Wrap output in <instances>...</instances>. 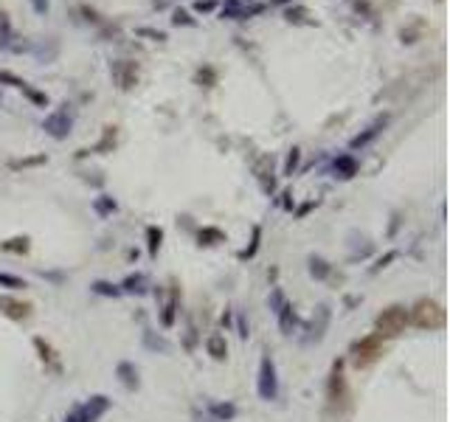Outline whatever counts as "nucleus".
Instances as JSON below:
<instances>
[{"label":"nucleus","mask_w":450,"mask_h":422,"mask_svg":"<svg viewBox=\"0 0 450 422\" xmlns=\"http://www.w3.org/2000/svg\"><path fill=\"white\" fill-rule=\"evenodd\" d=\"M408 318L414 321V327L433 332V329H442L444 327V307L439 302H433V299H420L411 307V313H408Z\"/></svg>","instance_id":"nucleus-1"},{"label":"nucleus","mask_w":450,"mask_h":422,"mask_svg":"<svg viewBox=\"0 0 450 422\" xmlns=\"http://www.w3.org/2000/svg\"><path fill=\"white\" fill-rule=\"evenodd\" d=\"M377 338H397L400 332H405L408 327V310L402 304H394V307H386L380 315H377Z\"/></svg>","instance_id":"nucleus-2"},{"label":"nucleus","mask_w":450,"mask_h":422,"mask_svg":"<svg viewBox=\"0 0 450 422\" xmlns=\"http://www.w3.org/2000/svg\"><path fill=\"white\" fill-rule=\"evenodd\" d=\"M107 408H110V400H107L104 394H96V397L85 400V403H79V405L65 416V422H96L102 414H107Z\"/></svg>","instance_id":"nucleus-3"},{"label":"nucleus","mask_w":450,"mask_h":422,"mask_svg":"<svg viewBox=\"0 0 450 422\" xmlns=\"http://www.w3.org/2000/svg\"><path fill=\"white\" fill-rule=\"evenodd\" d=\"M110 76L118 84V91H133L135 84H138L141 68H138L135 59H113L110 62Z\"/></svg>","instance_id":"nucleus-4"},{"label":"nucleus","mask_w":450,"mask_h":422,"mask_svg":"<svg viewBox=\"0 0 450 422\" xmlns=\"http://www.w3.org/2000/svg\"><path fill=\"white\" fill-rule=\"evenodd\" d=\"M380 355H383V338H377V335L363 338V341H357V344L352 347V363H355L357 369L372 366Z\"/></svg>","instance_id":"nucleus-5"},{"label":"nucleus","mask_w":450,"mask_h":422,"mask_svg":"<svg viewBox=\"0 0 450 422\" xmlns=\"http://www.w3.org/2000/svg\"><path fill=\"white\" fill-rule=\"evenodd\" d=\"M256 389H259V397L262 400H276L279 394V377H276V363L273 358L265 352L262 355V363H259V380H256Z\"/></svg>","instance_id":"nucleus-6"},{"label":"nucleus","mask_w":450,"mask_h":422,"mask_svg":"<svg viewBox=\"0 0 450 422\" xmlns=\"http://www.w3.org/2000/svg\"><path fill=\"white\" fill-rule=\"evenodd\" d=\"M270 310L276 313L281 332H284V335H293V329H296V313H293V304L284 299V293H281L279 287L270 293Z\"/></svg>","instance_id":"nucleus-7"},{"label":"nucleus","mask_w":450,"mask_h":422,"mask_svg":"<svg viewBox=\"0 0 450 422\" xmlns=\"http://www.w3.org/2000/svg\"><path fill=\"white\" fill-rule=\"evenodd\" d=\"M68 104H62L59 110H54V113H48L46 116V121H43V130L51 136V138H57V141H65L68 136H71V127H73V118L68 116V110H65Z\"/></svg>","instance_id":"nucleus-8"},{"label":"nucleus","mask_w":450,"mask_h":422,"mask_svg":"<svg viewBox=\"0 0 450 422\" xmlns=\"http://www.w3.org/2000/svg\"><path fill=\"white\" fill-rule=\"evenodd\" d=\"M388 121H391V116H388V113L377 116V118H375V121H372L369 127H366L363 133H357V136H355V138L349 141V147H352V149H363V147H369V144H372V141H375L377 136H383V130H386V127H388Z\"/></svg>","instance_id":"nucleus-9"},{"label":"nucleus","mask_w":450,"mask_h":422,"mask_svg":"<svg viewBox=\"0 0 450 422\" xmlns=\"http://www.w3.org/2000/svg\"><path fill=\"white\" fill-rule=\"evenodd\" d=\"M31 54H34L37 62H43V65L54 62V59L59 57V39H57V37H48V39L34 42V46H31Z\"/></svg>","instance_id":"nucleus-10"},{"label":"nucleus","mask_w":450,"mask_h":422,"mask_svg":"<svg viewBox=\"0 0 450 422\" xmlns=\"http://www.w3.org/2000/svg\"><path fill=\"white\" fill-rule=\"evenodd\" d=\"M326 397H330V403H344V397H346V383H344L341 363H335V369H332V374H330V386H326Z\"/></svg>","instance_id":"nucleus-11"},{"label":"nucleus","mask_w":450,"mask_h":422,"mask_svg":"<svg viewBox=\"0 0 450 422\" xmlns=\"http://www.w3.org/2000/svg\"><path fill=\"white\" fill-rule=\"evenodd\" d=\"M332 169H335V178L349 181V178H355V175H357V160H355V155L344 152V155H338V158H335Z\"/></svg>","instance_id":"nucleus-12"},{"label":"nucleus","mask_w":450,"mask_h":422,"mask_svg":"<svg viewBox=\"0 0 450 422\" xmlns=\"http://www.w3.org/2000/svg\"><path fill=\"white\" fill-rule=\"evenodd\" d=\"M0 310H3L9 318H26L28 313H31V304H26V302H15V299H0Z\"/></svg>","instance_id":"nucleus-13"},{"label":"nucleus","mask_w":450,"mask_h":422,"mask_svg":"<svg viewBox=\"0 0 450 422\" xmlns=\"http://www.w3.org/2000/svg\"><path fill=\"white\" fill-rule=\"evenodd\" d=\"M248 3H254V0H223V3H220V17L223 20H239V12Z\"/></svg>","instance_id":"nucleus-14"},{"label":"nucleus","mask_w":450,"mask_h":422,"mask_svg":"<svg viewBox=\"0 0 450 422\" xmlns=\"http://www.w3.org/2000/svg\"><path fill=\"white\" fill-rule=\"evenodd\" d=\"M15 42V31H12V20L9 12L0 9V51H9V46Z\"/></svg>","instance_id":"nucleus-15"},{"label":"nucleus","mask_w":450,"mask_h":422,"mask_svg":"<svg viewBox=\"0 0 450 422\" xmlns=\"http://www.w3.org/2000/svg\"><path fill=\"white\" fill-rule=\"evenodd\" d=\"M194 84H200V88H214V84H217L214 65H200L197 73H194Z\"/></svg>","instance_id":"nucleus-16"},{"label":"nucleus","mask_w":450,"mask_h":422,"mask_svg":"<svg viewBox=\"0 0 450 422\" xmlns=\"http://www.w3.org/2000/svg\"><path fill=\"white\" fill-rule=\"evenodd\" d=\"M310 17H312V15H310V9H307V6H288V9H284V20H288V23H293V26H304V23H312Z\"/></svg>","instance_id":"nucleus-17"},{"label":"nucleus","mask_w":450,"mask_h":422,"mask_svg":"<svg viewBox=\"0 0 450 422\" xmlns=\"http://www.w3.org/2000/svg\"><path fill=\"white\" fill-rule=\"evenodd\" d=\"M206 349H209V355H212L214 360L228 358V344H225V338H223V335H212L209 341H206Z\"/></svg>","instance_id":"nucleus-18"},{"label":"nucleus","mask_w":450,"mask_h":422,"mask_svg":"<svg viewBox=\"0 0 450 422\" xmlns=\"http://www.w3.org/2000/svg\"><path fill=\"white\" fill-rule=\"evenodd\" d=\"M178 302H180V295H178V287H172V295H169V302H167V307H163V315H160V321H163V327H172V324H175V313H178Z\"/></svg>","instance_id":"nucleus-19"},{"label":"nucleus","mask_w":450,"mask_h":422,"mask_svg":"<svg viewBox=\"0 0 450 422\" xmlns=\"http://www.w3.org/2000/svg\"><path fill=\"white\" fill-rule=\"evenodd\" d=\"M209 411H212V414H214L220 422H228V419H234V416H236V408H234L231 403H225V405H223V403H212V405H209Z\"/></svg>","instance_id":"nucleus-20"},{"label":"nucleus","mask_w":450,"mask_h":422,"mask_svg":"<svg viewBox=\"0 0 450 422\" xmlns=\"http://www.w3.org/2000/svg\"><path fill=\"white\" fill-rule=\"evenodd\" d=\"M23 96H26L28 102H34L37 107H48V93L31 88V84H26V88H23Z\"/></svg>","instance_id":"nucleus-21"},{"label":"nucleus","mask_w":450,"mask_h":422,"mask_svg":"<svg viewBox=\"0 0 450 422\" xmlns=\"http://www.w3.org/2000/svg\"><path fill=\"white\" fill-rule=\"evenodd\" d=\"M0 84H6V88H17V91H23L28 82H26L23 76L12 73V71H0Z\"/></svg>","instance_id":"nucleus-22"},{"label":"nucleus","mask_w":450,"mask_h":422,"mask_svg":"<svg viewBox=\"0 0 450 422\" xmlns=\"http://www.w3.org/2000/svg\"><path fill=\"white\" fill-rule=\"evenodd\" d=\"M93 208L99 211V214H102V217H107V214H113V211H115L118 205H115V200H113V197H107V194H102V197H96V203H93Z\"/></svg>","instance_id":"nucleus-23"},{"label":"nucleus","mask_w":450,"mask_h":422,"mask_svg":"<svg viewBox=\"0 0 450 422\" xmlns=\"http://www.w3.org/2000/svg\"><path fill=\"white\" fill-rule=\"evenodd\" d=\"M115 147V127H104V138L93 147V152H107Z\"/></svg>","instance_id":"nucleus-24"},{"label":"nucleus","mask_w":450,"mask_h":422,"mask_svg":"<svg viewBox=\"0 0 450 422\" xmlns=\"http://www.w3.org/2000/svg\"><path fill=\"white\" fill-rule=\"evenodd\" d=\"M299 160H301V149H299V147H293V149L288 152V160H284V172H281V175H288V178H290V175L296 172Z\"/></svg>","instance_id":"nucleus-25"},{"label":"nucleus","mask_w":450,"mask_h":422,"mask_svg":"<svg viewBox=\"0 0 450 422\" xmlns=\"http://www.w3.org/2000/svg\"><path fill=\"white\" fill-rule=\"evenodd\" d=\"M135 34H138V37H147V39H152V42H167V31H158V28H149V26H138Z\"/></svg>","instance_id":"nucleus-26"},{"label":"nucleus","mask_w":450,"mask_h":422,"mask_svg":"<svg viewBox=\"0 0 450 422\" xmlns=\"http://www.w3.org/2000/svg\"><path fill=\"white\" fill-rule=\"evenodd\" d=\"M220 9V0H194V12L197 15H212Z\"/></svg>","instance_id":"nucleus-27"},{"label":"nucleus","mask_w":450,"mask_h":422,"mask_svg":"<svg viewBox=\"0 0 450 422\" xmlns=\"http://www.w3.org/2000/svg\"><path fill=\"white\" fill-rule=\"evenodd\" d=\"M265 9H268V3H256V0H254V3H248V6H245V9L239 12V20H251V17L262 15Z\"/></svg>","instance_id":"nucleus-28"},{"label":"nucleus","mask_w":450,"mask_h":422,"mask_svg":"<svg viewBox=\"0 0 450 422\" xmlns=\"http://www.w3.org/2000/svg\"><path fill=\"white\" fill-rule=\"evenodd\" d=\"M0 248H3V250H15V253H26V250H28V237H17V239H9V242H3Z\"/></svg>","instance_id":"nucleus-29"},{"label":"nucleus","mask_w":450,"mask_h":422,"mask_svg":"<svg viewBox=\"0 0 450 422\" xmlns=\"http://www.w3.org/2000/svg\"><path fill=\"white\" fill-rule=\"evenodd\" d=\"M172 26H189V28H191V26H197V20H194L186 9H175V15H172Z\"/></svg>","instance_id":"nucleus-30"},{"label":"nucleus","mask_w":450,"mask_h":422,"mask_svg":"<svg viewBox=\"0 0 450 422\" xmlns=\"http://www.w3.org/2000/svg\"><path fill=\"white\" fill-rule=\"evenodd\" d=\"M225 237H223V231H217V228H203L200 231V242H206V245H214V242H223Z\"/></svg>","instance_id":"nucleus-31"},{"label":"nucleus","mask_w":450,"mask_h":422,"mask_svg":"<svg viewBox=\"0 0 450 422\" xmlns=\"http://www.w3.org/2000/svg\"><path fill=\"white\" fill-rule=\"evenodd\" d=\"M147 237H149V253L155 257V253H158V248H160V239H163V231L152 226V228H147Z\"/></svg>","instance_id":"nucleus-32"},{"label":"nucleus","mask_w":450,"mask_h":422,"mask_svg":"<svg viewBox=\"0 0 450 422\" xmlns=\"http://www.w3.org/2000/svg\"><path fill=\"white\" fill-rule=\"evenodd\" d=\"M0 287H12V290H17V287H26V282H23L20 276H12V273H0Z\"/></svg>","instance_id":"nucleus-33"},{"label":"nucleus","mask_w":450,"mask_h":422,"mask_svg":"<svg viewBox=\"0 0 450 422\" xmlns=\"http://www.w3.org/2000/svg\"><path fill=\"white\" fill-rule=\"evenodd\" d=\"M48 158L46 155H34V158H23V160H12V169H23V166H39L46 163Z\"/></svg>","instance_id":"nucleus-34"},{"label":"nucleus","mask_w":450,"mask_h":422,"mask_svg":"<svg viewBox=\"0 0 450 422\" xmlns=\"http://www.w3.org/2000/svg\"><path fill=\"white\" fill-rule=\"evenodd\" d=\"M79 12L85 15V20H88V23H96V26H99V23H104V20H102V15H99L93 6H88V3H82V6H79Z\"/></svg>","instance_id":"nucleus-35"},{"label":"nucleus","mask_w":450,"mask_h":422,"mask_svg":"<svg viewBox=\"0 0 450 422\" xmlns=\"http://www.w3.org/2000/svg\"><path fill=\"white\" fill-rule=\"evenodd\" d=\"M28 3H31V9H34L37 17H46L48 9H51V0H28Z\"/></svg>","instance_id":"nucleus-36"},{"label":"nucleus","mask_w":450,"mask_h":422,"mask_svg":"<svg viewBox=\"0 0 450 422\" xmlns=\"http://www.w3.org/2000/svg\"><path fill=\"white\" fill-rule=\"evenodd\" d=\"M310 265H312V268H310V270H312V276H318V279H324L326 273H330V265H326L324 259H312Z\"/></svg>","instance_id":"nucleus-37"},{"label":"nucleus","mask_w":450,"mask_h":422,"mask_svg":"<svg viewBox=\"0 0 450 422\" xmlns=\"http://www.w3.org/2000/svg\"><path fill=\"white\" fill-rule=\"evenodd\" d=\"M118 371H121V374H127V377H124V383H127V386H138V377H133V371H130L127 363H121Z\"/></svg>","instance_id":"nucleus-38"},{"label":"nucleus","mask_w":450,"mask_h":422,"mask_svg":"<svg viewBox=\"0 0 450 422\" xmlns=\"http://www.w3.org/2000/svg\"><path fill=\"white\" fill-rule=\"evenodd\" d=\"M93 290H96V293H104V295H118V293H121L118 287H110V284H104V282H96Z\"/></svg>","instance_id":"nucleus-39"},{"label":"nucleus","mask_w":450,"mask_h":422,"mask_svg":"<svg viewBox=\"0 0 450 422\" xmlns=\"http://www.w3.org/2000/svg\"><path fill=\"white\" fill-rule=\"evenodd\" d=\"M152 6H155V9H167L169 0H152Z\"/></svg>","instance_id":"nucleus-40"},{"label":"nucleus","mask_w":450,"mask_h":422,"mask_svg":"<svg viewBox=\"0 0 450 422\" xmlns=\"http://www.w3.org/2000/svg\"><path fill=\"white\" fill-rule=\"evenodd\" d=\"M273 3H290V0H273Z\"/></svg>","instance_id":"nucleus-41"}]
</instances>
